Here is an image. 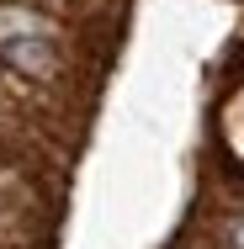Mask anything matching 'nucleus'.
<instances>
[{"instance_id": "f03ea898", "label": "nucleus", "mask_w": 244, "mask_h": 249, "mask_svg": "<svg viewBox=\"0 0 244 249\" xmlns=\"http://www.w3.org/2000/svg\"><path fill=\"white\" fill-rule=\"evenodd\" d=\"M16 37H48V43H58L64 37V21L53 11H38V5L0 0V43H16Z\"/></svg>"}, {"instance_id": "20e7f679", "label": "nucleus", "mask_w": 244, "mask_h": 249, "mask_svg": "<svg viewBox=\"0 0 244 249\" xmlns=\"http://www.w3.org/2000/svg\"><path fill=\"white\" fill-rule=\"evenodd\" d=\"M11 5H27V0H11Z\"/></svg>"}, {"instance_id": "f257e3e1", "label": "nucleus", "mask_w": 244, "mask_h": 249, "mask_svg": "<svg viewBox=\"0 0 244 249\" xmlns=\"http://www.w3.org/2000/svg\"><path fill=\"white\" fill-rule=\"evenodd\" d=\"M0 64H5L16 80H38V85H58V80H64V48L48 43V37L0 43Z\"/></svg>"}, {"instance_id": "7ed1b4c3", "label": "nucleus", "mask_w": 244, "mask_h": 249, "mask_svg": "<svg viewBox=\"0 0 244 249\" xmlns=\"http://www.w3.org/2000/svg\"><path fill=\"white\" fill-rule=\"evenodd\" d=\"M223 244H228V249H244V217H228V223H223Z\"/></svg>"}]
</instances>
